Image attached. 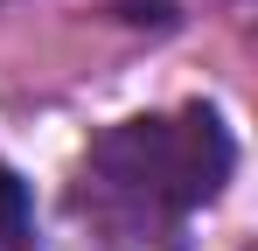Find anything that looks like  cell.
Segmentation results:
<instances>
[{
  "mask_svg": "<svg viewBox=\"0 0 258 251\" xmlns=\"http://www.w3.org/2000/svg\"><path fill=\"white\" fill-rule=\"evenodd\" d=\"M230 133L210 105L161 112V119H126L91 147V174L119 196V203L188 216L230 181Z\"/></svg>",
  "mask_w": 258,
  "mask_h": 251,
  "instance_id": "cell-1",
  "label": "cell"
}]
</instances>
